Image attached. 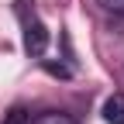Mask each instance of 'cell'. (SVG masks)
I'll return each mask as SVG.
<instances>
[{
	"label": "cell",
	"mask_w": 124,
	"mask_h": 124,
	"mask_svg": "<svg viewBox=\"0 0 124 124\" xmlns=\"http://www.w3.org/2000/svg\"><path fill=\"white\" fill-rule=\"evenodd\" d=\"M14 14H17V24H21L24 52H28L31 59H41L45 48H48V28L41 24L35 4H31V0H17V4H14Z\"/></svg>",
	"instance_id": "6da1fadb"
},
{
	"label": "cell",
	"mask_w": 124,
	"mask_h": 124,
	"mask_svg": "<svg viewBox=\"0 0 124 124\" xmlns=\"http://www.w3.org/2000/svg\"><path fill=\"white\" fill-rule=\"evenodd\" d=\"M103 121L107 124H124V97L121 93H114V97L103 103Z\"/></svg>",
	"instance_id": "7a4b0ae2"
},
{
	"label": "cell",
	"mask_w": 124,
	"mask_h": 124,
	"mask_svg": "<svg viewBox=\"0 0 124 124\" xmlns=\"http://www.w3.org/2000/svg\"><path fill=\"white\" fill-rule=\"evenodd\" d=\"M28 124H76L69 114H38L35 121H28Z\"/></svg>",
	"instance_id": "3957f363"
},
{
	"label": "cell",
	"mask_w": 124,
	"mask_h": 124,
	"mask_svg": "<svg viewBox=\"0 0 124 124\" xmlns=\"http://www.w3.org/2000/svg\"><path fill=\"white\" fill-rule=\"evenodd\" d=\"M0 124H28V110H24V107H10Z\"/></svg>",
	"instance_id": "277c9868"
},
{
	"label": "cell",
	"mask_w": 124,
	"mask_h": 124,
	"mask_svg": "<svg viewBox=\"0 0 124 124\" xmlns=\"http://www.w3.org/2000/svg\"><path fill=\"white\" fill-rule=\"evenodd\" d=\"M97 4H100L107 14H117V17H124V0H97Z\"/></svg>",
	"instance_id": "5b68a950"
}]
</instances>
